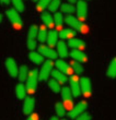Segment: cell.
Wrapping results in <instances>:
<instances>
[{
  "instance_id": "cell-1",
  "label": "cell",
  "mask_w": 116,
  "mask_h": 120,
  "mask_svg": "<svg viewBox=\"0 0 116 120\" xmlns=\"http://www.w3.org/2000/svg\"><path fill=\"white\" fill-rule=\"evenodd\" d=\"M38 80H40V72L37 71V69L31 70L28 73V78L26 80V86H25L28 94L32 95L35 93V91L37 89Z\"/></svg>"
},
{
  "instance_id": "cell-2",
  "label": "cell",
  "mask_w": 116,
  "mask_h": 120,
  "mask_svg": "<svg viewBox=\"0 0 116 120\" xmlns=\"http://www.w3.org/2000/svg\"><path fill=\"white\" fill-rule=\"evenodd\" d=\"M65 22L69 26H71L73 30H76V31H79V32H81V33H87V30H88L87 26H85L83 23L80 22L76 16L67 15L66 18H65Z\"/></svg>"
},
{
  "instance_id": "cell-3",
  "label": "cell",
  "mask_w": 116,
  "mask_h": 120,
  "mask_svg": "<svg viewBox=\"0 0 116 120\" xmlns=\"http://www.w3.org/2000/svg\"><path fill=\"white\" fill-rule=\"evenodd\" d=\"M6 14L9 18L10 22L12 23L13 27H16V29H21L22 27V19H21L18 10H16L14 8L13 9H8L6 11Z\"/></svg>"
},
{
  "instance_id": "cell-4",
  "label": "cell",
  "mask_w": 116,
  "mask_h": 120,
  "mask_svg": "<svg viewBox=\"0 0 116 120\" xmlns=\"http://www.w3.org/2000/svg\"><path fill=\"white\" fill-rule=\"evenodd\" d=\"M81 79H79L78 75H71L69 79L70 83V90L73 95V97H78L81 94V83H80Z\"/></svg>"
},
{
  "instance_id": "cell-5",
  "label": "cell",
  "mask_w": 116,
  "mask_h": 120,
  "mask_svg": "<svg viewBox=\"0 0 116 120\" xmlns=\"http://www.w3.org/2000/svg\"><path fill=\"white\" fill-rule=\"evenodd\" d=\"M53 67H54V62L52 60H46L43 63L42 69L40 71V80L41 81H47L48 80L50 72H53Z\"/></svg>"
},
{
  "instance_id": "cell-6",
  "label": "cell",
  "mask_w": 116,
  "mask_h": 120,
  "mask_svg": "<svg viewBox=\"0 0 116 120\" xmlns=\"http://www.w3.org/2000/svg\"><path fill=\"white\" fill-rule=\"evenodd\" d=\"M87 108H88V104H87V101H81L80 103H78V104L76 105L75 107H72L71 109L69 110V112H68V116H69L70 118H77L79 117L81 114H83L85 110H87Z\"/></svg>"
},
{
  "instance_id": "cell-7",
  "label": "cell",
  "mask_w": 116,
  "mask_h": 120,
  "mask_svg": "<svg viewBox=\"0 0 116 120\" xmlns=\"http://www.w3.org/2000/svg\"><path fill=\"white\" fill-rule=\"evenodd\" d=\"M6 70L8 71L9 75L11 78H16L18 76V73H19V67H18V63L13 58L9 57L7 58L6 60Z\"/></svg>"
},
{
  "instance_id": "cell-8",
  "label": "cell",
  "mask_w": 116,
  "mask_h": 120,
  "mask_svg": "<svg viewBox=\"0 0 116 120\" xmlns=\"http://www.w3.org/2000/svg\"><path fill=\"white\" fill-rule=\"evenodd\" d=\"M38 52L42 54L43 57L48 58V60L56 59L57 56H58L57 51H55L53 48H50L49 46H46V45H43V44H41L38 46Z\"/></svg>"
},
{
  "instance_id": "cell-9",
  "label": "cell",
  "mask_w": 116,
  "mask_h": 120,
  "mask_svg": "<svg viewBox=\"0 0 116 120\" xmlns=\"http://www.w3.org/2000/svg\"><path fill=\"white\" fill-rule=\"evenodd\" d=\"M61 97H63V101H64V103H65V107L68 108L70 110V109H71V106H72V97H73L70 87L64 86L63 90H61Z\"/></svg>"
},
{
  "instance_id": "cell-10",
  "label": "cell",
  "mask_w": 116,
  "mask_h": 120,
  "mask_svg": "<svg viewBox=\"0 0 116 120\" xmlns=\"http://www.w3.org/2000/svg\"><path fill=\"white\" fill-rule=\"evenodd\" d=\"M81 93L84 97H89L91 95V92H92V83H91V80L87 78V76H83L81 78Z\"/></svg>"
},
{
  "instance_id": "cell-11",
  "label": "cell",
  "mask_w": 116,
  "mask_h": 120,
  "mask_svg": "<svg viewBox=\"0 0 116 120\" xmlns=\"http://www.w3.org/2000/svg\"><path fill=\"white\" fill-rule=\"evenodd\" d=\"M88 3L83 1V0H80L77 2V14H78V18L81 20H85L88 18Z\"/></svg>"
},
{
  "instance_id": "cell-12",
  "label": "cell",
  "mask_w": 116,
  "mask_h": 120,
  "mask_svg": "<svg viewBox=\"0 0 116 120\" xmlns=\"http://www.w3.org/2000/svg\"><path fill=\"white\" fill-rule=\"evenodd\" d=\"M35 108V99L33 97H26L23 103V114L26 116L33 114V110Z\"/></svg>"
},
{
  "instance_id": "cell-13",
  "label": "cell",
  "mask_w": 116,
  "mask_h": 120,
  "mask_svg": "<svg viewBox=\"0 0 116 120\" xmlns=\"http://www.w3.org/2000/svg\"><path fill=\"white\" fill-rule=\"evenodd\" d=\"M55 66H56L57 70H59L60 72L65 73V74H70L71 73V67L66 62V61H64L63 59H57L56 62H55Z\"/></svg>"
},
{
  "instance_id": "cell-14",
  "label": "cell",
  "mask_w": 116,
  "mask_h": 120,
  "mask_svg": "<svg viewBox=\"0 0 116 120\" xmlns=\"http://www.w3.org/2000/svg\"><path fill=\"white\" fill-rule=\"evenodd\" d=\"M68 46L72 49H76V50H81V49L85 48V43L79 38H71L68 41Z\"/></svg>"
},
{
  "instance_id": "cell-15",
  "label": "cell",
  "mask_w": 116,
  "mask_h": 120,
  "mask_svg": "<svg viewBox=\"0 0 116 120\" xmlns=\"http://www.w3.org/2000/svg\"><path fill=\"white\" fill-rule=\"evenodd\" d=\"M70 56L75 61H78V62H85L88 60L87 55L83 52L82 50H76V49H72V51L70 52Z\"/></svg>"
},
{
  "instance_id": "cell-16",
  "label": "cell",
  "mask_w": 116,
  "mask_h": 120,
  "mask_svg": "<svg viewBox=\"0 0 116 120\" xmlns=\"http://www.w3.org/2000/svg\"><path fill=\"white\" fill-rule=\"evenodd\" d=\"M47 46H49L50 48H53L54 46H57L58 44V33L57 31L52 30L50 32H48V37H47Z\"/></svg>"
},
{
  "instance_id": "cell-17",
  "label": "cell",
  "mask_w": 116,
  "mask_h": 120,
  "mask_svg": "<svg viewBox=\"0 0 116 120\" xmlns=\"http://www.w3.org/2000/svg\"><path fill=\"white\" fill-rule=\"evenodd\" d=\"M56 47H57V54L59 55L60 57L61 58L68 57V55H69V52H68V46H67V44L65 41H59Z\"/></svg>"
},
{
  "instance_id": "cell-18",
  "label": "cell",
  "mask_w": 116,
  "mask_h": 120,
  "mask_svg": "<svg viewBox=\"0 0 116 120\" xmlns=\"http://www.w3.org/2000/svg\"><path fill=\"white\" fill-rule=\"evenodd\" d=\"M28 58L33 63L35 64H43L45 62L44 61V57L42 56V54L37 52V51H31L28 54Z\"/></svg>"
},
{
  "instance_id": "cell-19",
  "label": "cell",
  "mask_w": 116,
  "mask_h": 120,
  "mask_svg": "<svg viewBox=\"0 0 116 120\" xmlns=\"http://www.w3.org/2000/svg\"><path fill=\"white\" fill-rule=\"evenodd\" d=\"M106 74L110 79H115L116 78V57H114L113 59L111 60L110 64L107 67Z\"/></svg>"
},
{
  "instance_id": "cell-20",
  "label": "cell",
  "mask_w": 116,
  "mask_h": 120,
  "mask_svg": "<svg viewBox=\"0 0 116 120\" xmlns=\"http://www.w3.org/2000/svg\"><path fill=\"white\" fill-rule=\"evenodd\" d=\"M52 75H53V78L55 80H56L57 82L59 83V84H65V83L67 82V75L65 74V73L60 72L59 70H53V72H52Z\"/></svg>"
},
{
  "instance_id": "cell-21",
  "label": "cell",
  "mask_w": 116,
  "mask_h": 120,
  "mask_svg": "<svg viewBox=\"0 0 116 120\" xmlns=\"http://www.w3.org/2000/svg\"><path fill=\"white\" fill-rule=\"evenodd\" d=\"M28 73H30V71H28V66L23 64V66L20 67L19 68V73H18V78H19L20 82H24V81L28 80Z\"/></svg>"
},
{
  "instance_id": "cell-22",
  "label": "cell",
  "mask_w": 116,
  "mask_h": 120,
  "mask_svg": "<svg viewBox=\"0 0 116 120\" xmlns=\"http://www.w3.org/2000/svg\"><path fill=\"white\" fill-rule=\"evenodd\" d=\"M76 35V31L73 29H63L59 32V37L61 39H71Z\"/></svg>"
},
{
  "instance_id": "cell-23",
  "label": "cell",
  "mask_w": 116,
  "mask_h": 120,
  "mask_svg": "<svg viewBox=\"0 0 116 120\" xmlns=\"http://www.w3.org/2000/svg\"><path fill=\"white\" fill-rule=\"evenodd\" d=\"M26 94H28V92H26V87L23 85L22 83H19V84L16 86V97L20 98V99H25V98H26Z\"/></svg>"
},
{
  "instance_id": "cell-24",
  "label": "cell",
  "mask_w": 116,
  "mask_h": 120,
  "mask_svg": "<svg viewBox=\"0 0 116 120\" xmlns=\"http://www.w3.org/2000/svg\"><path fill=\"white\" fill-rule=\"evenodd\" d=\"M42 21H43V23L45 24V26L49 27V29H52V27L55 25V23H54V18L47 12L42 13Z\"/></svg>"
},
{
  "instance_id": "cell-25",
  "label": "cell",
  "mask_w": 116,
  "mask_h": 120,
  "mask_svg": "<svg viewBox=\"0 0 116 120\" xmlns=\"http://www.w3.org/2000/svg\"><path fill=\"white\" fill-rule=\"evenodd\" d=\"M60 9H61V12L67 14V15H71L72 13L76 11L75 6L71 4V3H63L60 6Z\"/></svg>"
},
{
  "instance_id": "cell-26",
  "label": "cell",
  "mask_w": 116,
  "mask_h": 120,
  "mask_svg": "<svg viewBox=\"0 0 116 120\" xmlns=\"http://www.w3.org/2000/svg\"><path fill=\"white\" fill-rule=\"evenodd\" d=\"M47 37H48V32L46 30V26H40V31H38V41H41L42 44L44 43V41H47Z\"/></svg>"
},
{
  "instance_id": "cell-27",
  "label": "cell",
  "mask_w": 116,
  "mask_h": 120,
  "mask_svg": "<svg viewBox=\"0 0 116 120\" xmlns=\"http://www.w3.org/2000/svg\"><path fill=\"white\" fill-rule=\"evenodd\" d=\"M48 87H49L52 91L54 92V93H59V92H61V86H60V84L58 82H57L55 79H52L48 81Z\"/></svg>"
},
{
  "instance_id": "cell-28",
  "label": "cell",
  "mask_w": 116,
  "mask_h": 120,
  "mask_svg": "<svg viewBox=\"0 0 116 120\" xmlns=\"http://www.w3.org/2000/svg\"><path fill=\"white\" fill-rule=\"evenodd\" d=\"M55 111L57 117H65L66 116V107L63 103H57L55 105Z\"/></svg>"
},
{
  "instance_id": "cell-29",
  "label": "cell",
  "mask_w": 116,
  "mask_h": 120,
  "mask_svg": "<svg viewBox=\"0 0 116 120\" xmlns=\"http://www.w3.org/2000/svg\"><path fill=\"white\" fill-rule=\"evenodd\" d=\"M38 31L40 27L37 25H32L28 32V39H35L38 36Z\"/></svg>"
},
{
  "instance_id": "cell-30",
  "label": "cell",
  "mask_w": 116,
  "mask_h": 120,
  "mask_svg": "<svg viewBox=\"0 0 116 120\" xmlns=\"http://www.w3.org/2000/svg\"><path fill=\"white\" fill-rule=\"evenodd\" d=\"M64 22H65V19H64L63 14L60 12H56L54 14V23H55V25H56L58 29H60V27L63 26Z\"/></svg>"
},
{
  "instance_id": "cell-31",
  "label": "cell",
  "mask_w": 116,
  "mask_h": 120,
  "mask_svg": "<svg viewBox=\"0 0 116 120\" xmlns=\"http://www.w3.org/2000/svg\"><path fill=\"white\" fill-rule=\"evenodd\" d=\"M70 66H71L72 70H73L77 74H81V73H83V71H84V69H83L82 64L80 62H78V61H75V60H73Z\"/></svg>"
},
{
  "instance_id": "cell-32",
  "label": "cell",
  "mask_w": 116,
  "mask_h": 120,
  "mask_svg": "<svg viewBox=\"0 0 116 120\" xmlns=\"http://www.w3.org/2000/svg\"><path fill=\"white\" fill-rule=\"evenodd\" d=\"M11 1H12V4L14 6V9L18 10L19 12H23L25 10L24 3L22 0H11Z\"/></svg>"
},
{
  "instance_id": "cell-33",
  "label": "cell",
  "mask_w": 116,
  "mask_h": 120,
  "mask_svg": "<svg viewBox=\"0 0 116 120\" xmlns=\"http://www.w3.org/2000/svg\"><path fill=\"white\" fill-rule=\"evenodd\" d=\"M52 2V0H40L37 2V6H36V9L38 11H42V10H44L45 8H48Z\"/></svg>"
},
{
  "instance_id": "cell-34",
  "label": "cell",
  "mask_w": 116,
  "mask_h": 120,
  "mask_svg": "<svg viewBox=\"0 0 116 120\" xmlns=\"http://www.w3.org/2000/svg\"><path fill=\"white\" fill-rule=\"evenodd\" d=\"M59 6H60V0H52L48 9H49L50 12H55V11H57V9L59 8Z\"/></svg>"
},
{
  "instance_id": "cell-35",
  "label": "cell",
  "mask_w": 116,
  "mask_h": 120,
  "mask_svg": "<svg viewBox=\"0 0 116 120\" xmlns=\"http://www.w3.org/2000/svg\"><path fill=\"white\" fill-rule=\"evenodd\" d=\"M26 47L31 51H34V49L36 48V41L35 39H28L26 41Z\"/></svg>"
},
{
  "instance_id": "cell-36",
  "label": "cell",
  "mask_w": 116,
  "mask_h": 120,
  "mask_svg": "<svg viewBox=\"0 0 116 120\" xmlns=\"http://www.w3.org/2000/svg\"><path fill=\"white\" fill-rule=\"evenodd\" d=\"M76 120H91V115L87 112V111H84L83 114H81L79 117L76 118Z\"/></svg>"
},
{
  "instance_id": "cell-37",
  "label": "cell",
  "mask_w": 116,
  "mask_h": 120,
  "mask_svg": "<svg viewBox=\"0 0 116 120\" xmlns=\"http://www.w3.org/2000/svg\"><path fill=\"white\" fill-rule=\"evenodd\" d=\"M28 120H37V116L36 115H30V117L28 118Z\"/></svg>"
},
{
  "instance_id": "cell-38",
  "label": "cell",
  "mask_w": 116,
  "mask_h": 120,
  "mask_svg": "<svg viewBox=\"0 0 116 120\" xmlns=\"http://www.w3.org/2000/svg\"><path fill=\"white\" fill-rule=\"evenodd\" d=\"M0 1H1L3 4H9V2L11 1V0H0Z\"/></svg>"
},
{
  "instance_id": "cell-39",
  "label": "cell",
  "mask_w": 116,
  "mask_h": 120,
  "mask_svg": "<svg viewBox=\"0 0 116 120\" xmlns=\"http://www.w3.org/2000/svg\"><path fill=\"white\" fill-rule=\"evenodd\" d=\"M67 1H68V3H75V2H78V1H77V0H67Z\"/></svg>"
},
{
  "instance_id": "cell-40",
  "label": "cell",
  "mask_w": 116,
  "mask_h": 120,
  "mask_svg": "<svg viewBox=\"0 0 116 120\" xmlns=\"http://www.w3.org/2000/svg\"><path fill=\"white\" fill-rule=\"evenodd\" d=\"M49 120H58V118H57V117H50Z\"/></svg>"
},
{
  "instance_id": "cell-41",
  "label": "cell",
  "mask_w": 116,
  "mask_h": 120,
  "mask_svg": "<svg viewBox=\"0 0 116 120\" xmlns=\"http://www.w3.org/2000/svg\"><path fill=\"white\" fill-rule=\"evenodd\" d=\"M2 19H3V18H2V14H0V23L2 22Z\"/></svg>"
},
{
  "instance_id": "cell-42",
  "label": "cell",
  "mask_w": 116,
  "mask_h": 120,
  "mask_svg": "<svg viewBox=\"0 0 116 120\" xmlns=\"http://www.w3.org/2000/svg\"><path fill=\"white\" fill-rule=\"evenodd\" d=\"M33 1H37V2H38V1H40V0H33Z\"/></svg>"
},
{
  "instance_id": "cell-43",
  "label": "cell",
  "mask_w": 116,
  "mask_h": 120,
  "mask_svg": "<svg viewBox=\"0 0 116 120\" xmlns=\"http://www.w3.org/2000/svg\"><path fill=\"white\" fill-rule=\"evenodd\" d=\"M83 1H88V0H83Z\"/></svg>"
},
{
  "instance_id": "cell-44",
  "label": "cell",
  "mask_w": 116,
  "mask_h": 120,
  "mask_svg": "<svg viewBox=\"0 0 116 120\" xmlns=\"http://www.w3.org/2000/svg\"><path fill=\"white\" fill-rule=\"evenodd\" d=\"M64 120H66V119H64Z\"/></svg>"
}]
</instances>
